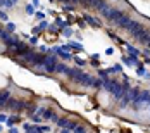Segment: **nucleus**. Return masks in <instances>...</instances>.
<instances>
[{
    "label": "nucleus",
    "mask_w": 150,
    "mask_h": 133,
    "mask_svg": "<svg viewBox=\"0 0 150 133\" xmlns=\"http://www.w3.org/2000/svg\"><path fill=\"white\" fill-rule=\"evenodd\" d=\"M85 19H86V21L90 23L91 26H95V28H98V26H100V23H98L97 19H93V17H90V16H85Z\"/></svg>",
    "instance_id": "2"
},
{
    "label": "nucleus",
    "mask_w": 150,
    "mask_h": 133,
    "mask_svg": "<svg viewBox=\"0 0 150 133\" xmlns=\"http://www.w3.org/2000/svg\"><path fill=\"white\" fill-rule=\"evenodd\" d=\"M43 66H45V69L48 71V73H52V71H57V60L54 59V57H48V59H45Z\"/></svg>",
    "instance_id": "1"
},
{
    "label": "nucleus",
    "mask_w": 150,
    "mask_h": 133,
    "mask_svg": "<svg viewBox=\"0 0 150 133\" xmlns=\"http://www.w3.org/2000/svg\"><path fill=\"white\" fill-rule=\"evenodd\" d=\"M74 133H85V128L78 124V126H76V128H74Z\"/></svg>",
    "instance_id": "3"
}]
</instances>
